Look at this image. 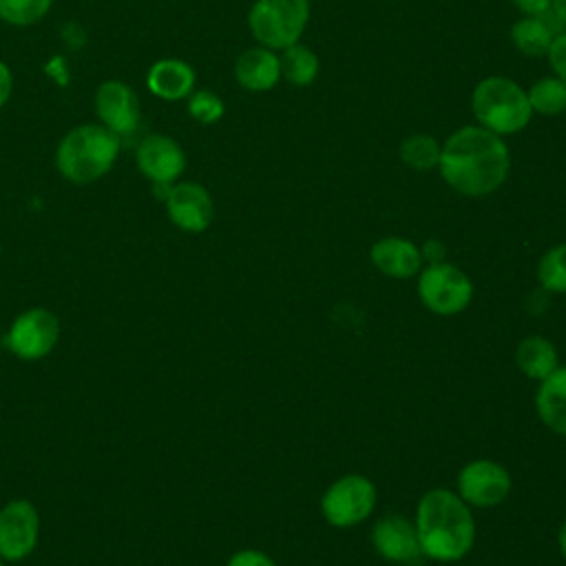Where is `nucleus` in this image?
Returning a JSON list of instances; mask_svg holds the SVG:
<instances>
[{"instance_id":"f8f14e48","label":"nucleus","mask_w":566,"mask_h":566,"mask_svg":"<svg viewBox=\"0 0 566 566\" xmlns=\"http://www.w3.org/2000/svg\"><path fill=\"white\" fill-rule=\"evenodd\" d=\"M95 115L117 137H128L142 122V104L135 88L122 80H106L95 91Z\"/></svg>"},{"instance_id":"473e14b6","label":"nucleus","mask_w":566,"mask_h":566,"mask_svg":"<svg viewBox=\"0 0 566 566\" xmlns=\"http://www.w3.org/2000/svg\"><path fill=\"white\" fill-rule=\"evenodd\" d=\"M557 546H559L562 557L566 559V520H564V524L559 526V533H557Z\"/></svg>"},{"instance_id":"39448f33","label":"nucleus","mask_w":566,"mask_h":566,"mask_svg":"<svg viewBox=\"0 0 566 566\" xmlns=\"http://www.w3.org/2000/svg\"><path fill=\"white\" fill-rule=\"evenodd\" d=\"M307 20L310 0H256L248 13L254 40L272 51L296 44Z\"/></svg>"},{"instance_id":"aec40b11","label":"nucleus","mask_w":566,"mask_h":566,"mask_svg":"<svg viewBox=\"0 0 566 566\" xmlns=\"http://www.w3.org/2000/svg\"><path fill=\"white\" fill-rule=\"evenodd\" d=\"M555 24L544 15H528L513 24L511 40L524 55H544L551 49V42L555 38Z\"/></svg>"},{"instance_id":"7c9ffc66","label":"nucleus","mask_w":566,"mask_h":566,"mask_svg":"<svg viewBox=\"0 0 566 566\" xmlns=\"http://www.w3.org/2000/svg\"><path fill=\"white\" fill-rule=\"evenodd\" d=\"M11 93H13V73L9 64L0 60V108L9 102Z\"/></svg>"},{"instance_id":"20e7f679","label":"nucleus","mask_w":566,"mask_h":566,"mask_svg":"<svg viewBox=\"0 0 566 566\" xmlns=\"http://www.w3.org/2000/svg\"><path fill=\"white\" fill-rule=\"evenodd\" d=\"M471 108L482 128L495 135H511L522 130L533 108L526 93L509 77H484L471 95Z\"/></svg>"},{"instance_id":"a878e982","label":"nucleus","mask_w":566,"mask_h":566,"mask_svg":"<svg viewBox=\"0 0 566 566\" xmlns=\"http://www.w3.org/2000/svg\"><path fill=\"white\" fill-rule=\"evenodd\" d=\"M188 113L192 119H197L203 126L214 124L223 117V99L208 88L192 91L188 95Z\"/></svg>"},{"instance_id":"c85d7f7f","label":"nucleus","mask_w":566,"mask_h":566,"mask_svg":"<svg viewBox=\"0 0 566 566\" xmlns=\"http://www.w3.org/2000/svg\"><path fill=\"white\" fill-rule=\"evenodd\" d=\"M420 254H422V261H427L429 265L431 263H442L444 256H447V248L440 239H427L420 248Z\"/></svg>"},{"instance_id":"ddd939ff","label":"nucleus","mask_w":566,"mask_h":566,"mask_svg":"<svg viewBox=\"0 0 566 566\" xmlns=\"http://www.w3.org/2000/svg\"><path fill=\"white\" fill-rule=\"evenodd\" d=\"M172 226L197 234L208 230L214 219V203L210 192L195 181H175L161 197Z\"/></svg>"},{"instance_id":"c756f323","label":"nucleus","mask_w":566,"mask_h":566,"mask_svg":"<svg viewBox=\"0 0 566 566\" xmlns=\"http://www.w3.org/2000/svg\"><path fill=\"white\" fill-rule=\"evenodd\" d=\"M526 15H544L551 11V0H511Z\"/></svg>"},{"instance_id":"f257e3e1","label":"nucleus","mask_w":566,"mask_h":566,"mask_svg":"<svg viewBox=\"0 0 566 566\" xmlns=\"http://www.w3.org/2000/svg\"><path fill=\"white\" fill-rule=\"evenodd\" d=\"M438 168L460 195H491L509 175V148L500 135L482 126H464L444 142Z\"/></svg>"},{"instance_id":"423d86ee","label":"nucleus","mask_w":566,"mask_h":566,"mask_svg":"<svg viewBox=\"0 0 566 566\" xmlns=\"http://www.w3.org/2000/svg\"><path fill=\"white\" fill-rule=\"evenodd\" d=\"M378 491L360 473H347L334 480L321 497V513L334 528H349L365 522L376 506Z\"/></svg>"},{"instance_id":"7ed1b4c3","label":"nucleus","mask_w":566,"mask_h":566,"mask_svg":"<svg viewBox=\"0 0 566 566\" xmlns=\"http://www.w3.org/2000/svg\"><path fill=\"white\" fill-rule=\"evenodd\" d=\"M122 150V137L106 126L77 124L55 148V166L60 175L77 186L93 184L111 172Z\"/></svg>"},{"instance_id":"0eeeda50","label":"nucleus","mask_w":566,"mask_h":566,"mask_svg":"<svg viewBox=\"0 0 566 566\" xmlns=\"http://www.w3.org/2000/svg\"><path fill=\"white\" fill-rule=\"evenodd\" d=\"M418 296L429 312L453 316L471 303L473 283L469 274L453 263H431L418 274Z\"/></svg>"},{"instance_id":"4468645a","label":"nucleus","mask_w":566,"mask_h":566,"mask_svg":"<svg viewBox=\"0 0 566 566\" xmlns=\"http://www.w3.org/2000/svg\"><path fill=\"white\" fill-rule=\"evenodd\" d=\"M374 551L394 564H413L422 557L418 533L405 515H385L371 526Z\"/></svg>"},{"instance_id":"5701e85b","label":"nucleus","mask_w":566,"mask_h":566,"mask_svg":"<svg viewBox=\"0 0 566 566\" xmlns=\"http://www.w3.org/2000/svg\"><path fill=\"white\" fill-rule=\"evenodd\" d=\"M442 146L431 135H409L400 144L402 161L413 170H431L440 161Z\"/></svg>"},{"instance_id":"6e6552de","label":"nucleus","mask_w":566,"mask_h":566,"mask_svg":"<svg viewBox=\"0 0 566 566\" xmlns=\"http://www.w3.org/2000/svg\"><path fill=\"white\" fill-rule=\"evenodd\" d=\"M60 338V321L46 307H29L18 314L4 336V345L22 360H40L53 352Z\"/></svg>"},{"instance_id":"b1692460","label":"nucleus","mask_w":566,"mask_h":566,"mask_svg":"<svg viewBox=\"0 0 566 566\" xmlns=\"http://www.w3.org/2000/svg\"><path fill=\"white\" fill-rule=\"evenodd\" d=\"M537 281L546 292L566 294V243L542 254L537 263Z\"/></svg>"},{"instance_id":"412c9836","label":"nucleus","mask_w":566,"mask_h":566,"mask_svg":"<svg viewBox=\"0 0 566 566\" xmlns=\"http://www.w3.org/2000/svg\"><path fill=\"white\" fill-rule=\"evenodd\" d=\"M279 62H281V75L294 86H307L318 75V57L305 44L296 42L283 49V55L279 57Z\"/></svg>"},{"instance_id":"4be33fe9","label":"nucleus","mask_w":566,"mask_h":566,"mask_svg":"<svg viewBox=\"0 0 566 566\" xmlns=\"http://www.w3.org/2000/svg\"><path fill=\"white\" fill-rule=\"evenodd\" d=\"M533 111L542 115H557L566 111V84L559 77H542L526 93Z\"/></svg>"},{"instance_id":"f704fd0d","label":"nucleus","mask_w":566,"mask_h":566,"mask_svg":"<svg viewBox=\"0 0 566 566\" xmlns=\"http://www.w3.org/2000/svg\"><path fill=\"white\" fill-rule=\"evenodd\" d=\"M0 252H2V248H0Z\"/></svg>"},{"instance_id":"2f4dec72","label":"nucleus","mask_w":566,"mask_h":566,"mask_svg":"<svg viewBox=\"0 0 566 566\" xmlns=\"http://www.w3.org/2000/svg\"><path fill=\"white\" fill-rule=\"evenodd\" d=\"M551 11L562 24H566V0H551Z\"/></svg>"},{"instance_id":"a211bd4d","label":"nucleus","mask_w":566,"mask_h":566,"mask_svg":"<svg viewBox=\"0 0 566 566\" xmlns=\"http://www.w3.org/2000/svg\"><path fill=\"white\" fill-rule=\"evenodd\" d=\"M535 411L551 431L566 438V365H559L553 374L539 380Z\"/></svg>"},{"instance_id":"393cba45","label":"nucleus","mask_w":566,"mask_h":566,"mask_svg":"<svg viewBox=\"0 0 566 566\" xmlns=\"http://www.w3.org/2000/svg\"><path fill=\"white\" fill-rule=\"evenodd\" d=\"M53 7V0H0V20L11 27H31Z\"/></svg>"},{"instance_id":"6ab92c4d","label":"nucleus","mask_w":566,"mask_h":566,"mask_svg":"<svg viewBox=\"0 0 566 566\" xmlns=\"http://www.w3.org/2000/svg\"><path fill=\"white\" fill-rule=\"evenodd\" d=\"M515 365L524 376L539 382L559 367V356L555 345L548 338L528 336L520 340L515 349Z\"/></svg>"},{"instance_id":"f3484780","label":"nucleus","mask_w":566,"mask_h":566,"mask_svg":"<svg viewBox=\"0 0 566 566\" xmlns=\"http://www.w3.org/2000/svg\"><path fill=\"white\" fill-rule=\"evenodd\" d=\"M234 77L245 91H270L281 77V62L272 49L254 46L237 57Z\"/></svg>"},{"instance_id":"1a4fd4ad","label":"nucleus","mask_w":566,"mask_h":566,"mask_svg":"<svg viewBox=\"0 0 566 566\" xmlns=\"http://www.w3.org/2000/svg\"><path fill=\"white\" fill-rule=\"evenodd\" d=\"M135 166L153 184L155 195L161 199L186 170V153L170 135L153 133L137 144Z\"/></svg>"},{"instance_id":"dca6fc26","label":"nucleus","mask_w":566,"mask_h":566,"mask_svg":"<svg viewBox=\"0 0 566 566\" xmlns=\"http://www.w3.org/2000/svg\"><path fill=\"white\" fill-rule=\"evenodd\" d=\"M195 69L179 57H161L146 73V88L166 102H177L195 91Z\"/></svg>"},{"instance_id":"cd10ccee","label":"nucleus","mask_w":566,"mask_h":566,"mask_svg":"<svg viewBox=\"0 0 566 566\" xmlns=\"http://www.w3.org/2000/svg\"><path fill=\"white\" fill-rule=\"evenodd\" d=\"M226 566H276V562L256 548H243L230 555V559L226 562Z\"/></svg>"},{"instance_id":"bb28decb","label":"nucleus","mask_w":566,"mask_h":566,"mask_svg":"<svg viewBox=\"0 0 566 566\" xmlns=\"http://www.w3.org/2000/svg\"><path fill=\"white\" fill-rule=\"evenodd\" d=\"M546 55H548V62H551V69L555 71V75L566 84V31L557 33L553 38Z\"/></svg>"},{"instance_id":"9b49d317","label":"nucleus","mask_w":566,"mask_h":566,"mask_svg":"<svg viewBox=\"0 0 566 566\" xmlns=\"http://www.w3.org/2000/svg\"><path fill=\"white\" fill-rule=\"evenodd\" d=\"M40 537L38 509L24 500H11L0 509V557L2 562H20L29 557Z\"/></svg>"},{"instance_id":"2eb2a0df","label":"nucleus","mask_w":566,"mask_h":566,"mask_svg":"<svg viewBox=\"0 0 566 566\" xmlns=\"http://www.w3.org/2000/svg\"><path fill=\"white\" fill-rule=\"evenodd\" d=\"M369 259L389 279H411L422 265L420 248L402 237L378 239L369 250Z\"/></svg>"},{"instance_id":"9d476101","label":"nucleus","mask_w":566,"mask_h":566,"mask_svg":"<svg viewBox=\"0 0 566 566\" xmlns=\"http://www.w3.org/2000/svg\"><path fill=\"white\" fill-rule=\"evenodd\" d=\"M458 495L473 509H493L511 493V473L495 460H471L458 473Z\"/></svg>"},{"instance_id":"f03ea898","label":"nucleus","mask_w":566,"mask_h":566,"mask_svg":"<svg viewBox=\"0 0 566 566\" xmlns=\"http://www.w3.org/2000/svg\"><path fill=\"white\" fill-rule=\"evenodd\" d=\"M413 526L422 555L436 562L462 559L475 539L471 506L458 493L442 486L420 497Z\"/></svg>"},{"instance_id":"72a5a7b5","label":"nucleus","mask_w":566,"mask_h":566,"mask_svg":"<svg viewBox=\"0 0 566 566\" xmlns=\"http://www.w3.org/2000/svg\"><path fill=\"white\" fill-rule=\"evenodd\" d=\"M0 566H4V564H2V557H0Z\"/></svg>"}]
</instances>
